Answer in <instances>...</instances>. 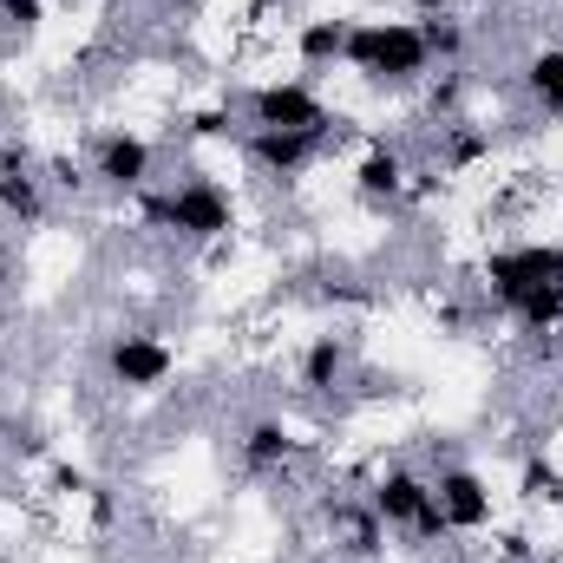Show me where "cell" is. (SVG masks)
I'll list each match as a JSON object with an SVG mask.
<instances>
[{"instance_id":"e0dca14e","label":"cell","mask_w":563,"mask_h":563,"mask_svg":"<svg viewBox=\"0 0 563 563\" xmlns=\"http://www.w3.org/2000/svg\"><path fill=\"white\" fill-rule=\"evenodd\" d=\"M563 86V46H538L531 59H525V92L538 99V106H551Z\"/></svg>"},{"instance_id":"3957f363","label":"cell","mask_w":563,"mask_h":563,"mask_svg":"<svg viewBox=\"0 0 563 563\" xmlns=\"http://www.w3.org/2000/svg\"><path fill=\"white\" fill-rule=\"evenodd\" d=\"M432 498H439V511H445L452 538L498 531V498H492V485H485L472 465H445V472L432 478Z\"/></svg>"},{"instance_id":"4fadbf2b","label":"cell","mask_w":563,"mask_h":563,"mask_svg":"<svg viewBox=\"0 0 563 563\" xmlns=\"http://www.w3.org/2000/svg\"><path fill=\"white\" fill-rule=\"evenodd\" d=\"M485 157H492V125H472V119H445L439 125V170L445 177H465Z\"/></svg>"},{"instance_id":"d6986e66","label":"cell","mask_w":563,"mask_h":563,"mask_svg":"<svg viewBox=\"0 0 563 563\" xmlns=\"http://www.w3.org/2000/svg\"><path fill=\"white\" fill-rule=\"evenodd\" d=\"M184 132H190V139H230V132H236V112H230V106H210V112H197Z\"/></svg>"},{"instance_id":"484cf974","label":"cell","mask_w":563,"mask_h":563,"mask_svg":"<svg viewBox=\"0 0 563 563\" xmlns=\"http://www.w3.org/2000/svg\"><path fill=\"white\" fill-rule=\"evenodd\" d=\"M13 295V269H7V256H0V301Z\"/></svg>"},{"instance_id":"52a82bcc","label":"cell","mask_w":563,"mask_h":563,"mask_svg":"<svg viewBox=\"0 0 563 563\" xmlns=\"http://www.w3.org/2000/svg\"><path fill=\"white\" fill-rule=\"evenodd\" d=\"M106 374H112V387H125V394H157V387L177 374V354H170L157 334H112Z\"/></svg>"},{"instance_id":"ba28073f","label":"cell","mask_w":563,"mask_h":563,"mask_svg":"<svg viewBox=\"0 0 563 563\" xmlns=\"http://www.w3.org/2000/svg\"><path fill=\"white\" fill-rule=\"evenodd\" d=\"M413 190V164H407V151L394 139H367V151H361V164H354V197L361 203H400Z\"/></svg>"},{"instance_id":"4316f807","label":"cell","mask_w":563,"mask_h":563,"mask_svg":"<svg viewBox=\"0 0 563 563\" xmlns=\"http://www.w3.org/2000/svg\"><path fill=\"white\" fill-rule=\"evenodd\" d=\"M544 112H551V119H563V86H558V99H551V106H544Z\"/></svg>"},{"instance_id":"8fae6325","label":"cell","mask_w":563,"mask_h":563,"mask_svg":"<svg viewBox=\"0 0 563 563\" xmlns=\"http://www.w3.org/2000/svg\"><path fill=\"white\" fill-rule=\"evenodd\" d=\"M347 26H354V20H341V13H314V20H301V26H295V59H301L308 73L341 66V53H347Z\"/></svg>"},{"instance_id":"277c9868","label":"cell","mask_w":563,"mask_h":563,"mask_svg":"<svg viewBox=\"0 0 563 563\" xmlns=\"http://www.w3.org/2000/svg\"><path fill=\"white\" fill-rule=\"evenodd\" d=\"M250 125L256 132H314V125H328V106L308 79H269L250 92Z\"/></svg>"},{"instance_id":"cb8c5ba5","label":"cell","mask_w":563,"mask_h":563,"mask_svg":"<svg viewBox=\"0 0 563 563\" xmlns=\"http://www.w3.org/2000/svg\"><path fill=\"white\" fill-rule=\"evenodd\" d=\"M53 184H59V190H73V197H79V190H86V170H79V164H73V157H53Z\"/></svg>"},{"instance_id":"ffe728a7","label":"cell","mask_w":563,"mask_h":563,"mask_svg":"<svg viewBox=\"0 0 563 563\" xmlns=\"http://www.w3.org/2000/svg\"><path fill=\"white\" fill-rule=\"evenodd\" d=\"M46 485H53L59 498H86V492H92V478H86L79 465H46Z\"/></svg>"},{"instance_id":"9c48e42d","label":"cell","mask_w":563,"mask_h":563,"mask_svg":"<svg viewBox=\"0 0 563 563\" xmlns=\"http://www.w3.org/2000/svg\"><path fill=\"white\" fill-rule=\"evenodd\" d=\"M295 432H288V420H276V413H263V420H250L243 432H236V459H243V472L250 478H282L288 465H295Z\"/></svg>"},{"instance_id":"8992f818","label":"cell","mask_w":563,"mask_h":563,"mask_svg":"<svg viewBox=\"0 0 563 563\" xmlns=\"http://www.w3.org/2000/svg\"><path fill=\"white\" fill-rule=\"evenodd\" d=\"M157 177V144L139 139V132H106L92 144V184H106L112 197H139L144 184Z\"/></svg>"},{"instance_id":"30bf717a","label":"cell","mask_w":563,"mask_h":563,"mask_svg":"<svg viewBox=\"0 0 563 563\" xmlns=\"http://www.w3.org/2000/svg\"><path fill=\"white\" fill-rule=\"evenodd\" d=\"M0 217L20 223V230H40L46 223V184L33 177V157L26 151H0Z\"/></svg>"},{"instance_id":"2e32d148","label":"cell","mask_w":563,"mask_h":563,"mask_svg":"<svg viewBox=\"0 0 563 563\" xmlns=\"http://www.w3.org/2000/svg\"><path fill=\"white\" fill-rule=\"evenodd\" d=\"M459 106H465V66H439L426 79V112L445 125V119H459Z\"/></svg>"},{"instance_id":"5bb4252c","label":"cell","mask_w":563,"mask_h":563,"mask_svg":"<svg viewBox=\"0 0 563 563\" xmlns=\"http://www.w3.org/2000/svg\"><path fill=\"white\" fill-rule=\"evenodd\" d=\"M413 26H420L432 66H459V59H465V46H472V33H465V20H459V13H420Z\"/></svg>"},{"instance_id":"7c38bea8","label":"cell","mask_w":563,"mask_h":563,"mask_svg":"<svg viewBox=\"0 0 563 563\" xmlns=\"http://www.w3.org/2000/svg\"><path fill=\"white\" fill-rule=\"evenodd\" d=\"M347 367H354V341L347 334H314L301 347V387L308 394H334L347 380Z\"/></svg>"},{"instance_id":"d4e9b609","label":"cell","mask_w":563,"mask_h":563,"mask_svg":"<svg viewBox=\"0 0 563 563\" xmlns=\"http://www.w3.org/2000/svg\"><path fill=\"white\" fill-rule=\"evenodd\" d=\"M420 13H452V0H413Z\"/></svg>"},{"instance_id":"5b68a950","label":"cell","mask_w":563,"mask_h":563,"mask_svg":"<svg viewBox=\"0 0 563 563\" xmlns=\"http://www.w3.org/2000/svg\"><path fill=\"white\" fill-rule=\"evenodd\" d=\"M334 139H341L334 119L314 125V132H256V125H250V132H243V157H250L263 177H301Z\"/></svg>"},{"instance_id":"603a6c76","label":"cell","mask_w":563,"mask_h":563,"mask_svg":"<svg viewBox=\"0 0 563 563\" xmlns=\"http://www.w3.org/2000/svg\"><path fill=\"white\" fill-rule=\"evenodd\" d=\"M531 558H538V551H531L525 531H505V538H498V563H531Z\"/></svg>"},{"instance_id":"9a60e30c","label":"cell","mask_w":563,"mask_h":563,"mask_svg":"<svg viewBox=\"0 0 563 563\" xmlns=\"http://www.w3.org/2000/svg\"><path fill=\"white\" fill-rule=\"evenodd\" d=\"M518 498L525 505H558L563 511V472L551 452H525V465H518Z\"/></svg>"},{"instance_id":"ac0fdd59","label":"cell","mask_w":563,"mask_h":563,"mask_svg":"<svg viewBox=\"0 0 563 563\" xmlns=\"http://www.w3.org/2000/svg\"><path fill=\"white\" fill-rule=\"evenodd\" d=\"M0 26H13V33H40V26H46V0H0Z\"/></svg>"},{"instance_id":"44dd1931","label":"cell","mask_w":563,"mask_h":563,"mask_svg":"<svg viewBox=\"0 0 563 563\" xmlns=\"http://www.w3.org/2000/svg\"><path fill=\"white\" fill-rule=\"evenodd\" d=\"M432 321H439V328H445L452 341H459V334L472 328V314H465V301H439V308H432Z\"/></svg>"},{"instance_id":"6da1fadb","label":"cell","mask_w":563,"mask_h":563,"mask_svg":"<svg viewBox=\"0 0 563 563\" xmlns=\"http://www.w3.org/2000/svg\"><path fill=\"white\" fill-rule=\"evenodd\" d=\"M132 203H139V223L170 230L177 243H230V230H236V203L210 177H190V184H170V190L144 184Z\"/></svg>"},{"instance_id":"7402d4cb","label":"cell","mask_w":563,"mask_h":563,"mask_svg":"<svg viewBox=\"0 0 563 563\" xmlns=\"http://www.w3.org/2000/svg\"><path fill=\"white\" fill-rule=\"evenodd\" d=\"M86 511H92V525H99V531H106V525H112V518H119V498H112V492H106V485H92V492H86Z\"/></svg>"},{"instance_id":"7a4b0ae2","label":"cell","mask_w":563,"mask_h":563,"mask_svg":"<svg viewBox=\"0 0 563 563\" xmlns=\"http://www.w3.org/2000/svg\"><path fill=\"white\" fill-rule=\"evenodd\" d=\"M341 66H354V73L374 79V86H413V79L432 73V53H426V40H420L413 20H354Z\"/></svg>"}]
</instances>
